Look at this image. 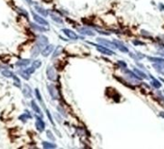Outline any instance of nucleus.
<instances>
[{
	"instance_id": "423d86ee",
	"label": "nucleus",
	"mask_w": 164,
	"mask_h": 149,
	"mask_svg": "<svg viewBox=\"0 0 164 149\" xmlns=\"http://www.w3.org/2000/svg\"><path fill=\"white\" fill-rule=\"evenodd\" d=\"M63 33L65 34L66 36L69 37L70 39L71 40H76V39H78V36H77V34L76 33H74L73 30H71V29H63Z\"/></svg>"
},
{
	"instance_id": "412c9836",
	"label": "nucleus",
	"mask_w": 164,
	"mask_h": 149,
	"mask_svg": "<svg viewBox=\"0 0 164 149\" xmlns=\"http://www.w3.org/2000/svg\"><path fill=\"white\" fill-rule=\"evenodd\" d=\"M31 27L33 28V29H35L37 31H41V32H44V31H45L47 29L44 27H42V26H39V25H36V24H33V23H31Z\"/></svg>"
},
{
	"instance_id": "4468645a",
	"label": "nucleus",
	"mask_w": 164,
	"mask_h": 149,
	"mask_svg": "<svg viewBox=\"0 0 164 149\" xmlns=\"http://www.w3.org/2000/svg\"><path fill=\"white\" fill-rule=\"evenodd\" d=\"M152 66L159 72V73H164V62H159V63H154Z\"/></svg>"
},
{
	"instance_id": "a211bd4d",
	"label": "nucleus",
	"mask_w": 164,
	"mask_h": 149,
	"mask_svg": "<svg viewBox=\"0 0 164 149\" xmlns=\"http://www.w3.org/2000/svg\"><path fill=\"white\" fill-rule=\"evenodd\" d=\"M50 17H51V19H52L54 21L58 22V23H63V19L61 18H59L57 15H54L53 13H50Z\"/></svg>"
},
{
	"instance_id": "473e14b6",
	"label": "nucleus",
	"mask_w": 164,
	"mask_h": 149,
	"mask_svg": "<svg viewBox=\"0 0 164 149\" xmlns=\"http://www.w3.org/2000/svg\"><path fill=\"white\" fill-rule=\"evenodd\" d=\"M27 1L29 2V4H31V3H32V0H27Z\"/></svg>"
},
{
	"instance_id": "0eeeda50",
	"label": "nucleus",
	"mask_w": 164,
	"mask_h": 149,
	"mask_svg": "<svg viewBox=\"0 0 164 149\" xmlns=\"http://www.w3.org/2000/svg\"><path fill=\"white\" fill-rule=\"evenodd\" d=\"M33 15V18H34V21H35L36 22H38L39 24L41 25H48V22L45 21V19L44 18H42V17H40L39 15H37V14L35 13H32Z\"/></svg>"
},
{
	"instance_id": "7ed1b4c3",
	"label": "nucleus",
	"mask_w": 164,
	"mask_h": 149,
	"mask_svg": "<svg viewBox=\"0 0 164 149\" xmlns=\"http://www.w3.org/2000/svg\"><path fill=\"white\" fill-rule=\"evenodd\" d=\"M36 128L39 132H43L45 128V122L43 121L42 117L36 116Z\"/></svg>"
},
{
	"instance_id": "7c9ffc66",
	"label": "nucleus",
	"mask_w": 164,
	"mask_h": 149,
	"mask_svg": "<svg viewBox=\"0 0 164 149\" xmlns=\"http://www.w3.org/2000/svg\"><path fill=\"white\" fill-rule=\"evenodd\" d=\"M119 64H120L121 66H122V67H125V68L126 67V63H125V62H122V61H120V62H119Z\"/></svg>"
},
{
	"instance_id": "4be33fe9",
	"label": "nucleus",
	"mask_w": 164,
	"mask_h": 149,
	"mask_svg": "<svg viewBox=\"0 0 164 149\" xmlns=\"http://www.w3.org/2000/svg\"><path fill=\"white\" fill-rule=\"evenodd\" d=\"M29 118H31V115L29 113H24V114H22V115H21L19 116V119L21 120H22V121H26L27 119H29Z\"/></svg>"
},
{
	"instance_id": "c756f323",
	"label": "nucleus",
	"mask_w": 164,
	"mask_h": 149,
	"mask_svg": "<svg viewBox=\"0 0 164 149\" xmlns=\"http://www.w3.org/2000/svg\"><path fill=\"white\" fill-rule=\"evenodd\" d=\"M47 137H49V139H54V137H53V135H52V133H51L50 131H47Z\"/></svg>"
},
{
	"instance_id": "ddd939ff",
	"label": "nucleus",
	"mask_w": 164,
	"mask_h": 149,
	"mask_svg": "<svg viewBox=\"0 0 164 149\" xmlns=\"http://www.w3.org/2000/svg\"><path fill=\"white\" fill-rule=\"evenodd\" d=\"M30 62H31L30 59H21L16 62V65L18 66V67H25V66H27L28 64H30Z\"/></svg>"
},
{
	"instance_id": "f03ea898",
	"label": "nucleus",
	"mask_w": 164,
	"mask_h": 149,
	"mask_svg": "<svg viewBox=\"0 0 164 149\" xmlns=\"http://www.w3.org/2000/svg\"><path fill=\"white\" fill-rule=\"evenodd\" d=\"M47 79L49 81H55L56 78H57V74H56V72L54 70V68L52 66H48L47 69Z\"/></svg>"
},
{
	"instance_id": "bb28decb",
	"label": "nucleus",
	"mask_w": 164,
	"mask_h": 149,
	"mask_svg": "<svg viewBox=\"0 0 164 149\" xmlns=\"http://www.w3.org/2000/svg\"><path fill=\"white\" fill-rule=\"evenodd\" d=\"M152 85H154V86H155L156 88L161 87V83H160V82H158L156 79H154V81H152Z\"/></svg>"
},
{
	"instance_id": "b1692460",
	"label": "nucleus",
	"mask_w": 164,
	"mask_h": 149,
	"mask_svg": "<svg viewBox=\"0 0 164 149\" xmlns=\"http://www.w3.org/2000/svg\"><path fill=\"white\" fill-rule=\"evenodd\" d=\"M134 72L138 74V76L140 77V78H144V79H146V78H147L146 74H144V73H142V72H141L140 70H138V69H134Z\"/></svg>"
},
{
	"instance_id": "a878e982",
	"label": "nucleus",
	"mask_w": 164,
	"mask_h": 149,
	"mask_svg": "<svg viewBox=\"0 0 164 149\" xmlns=\"http://www.w3.org/2000/svg\"><path fill=\"white\" fill-rule=\"evenodd\" d=\"M41 65H42V62L40 61V60H36V61H34L33 62V67L35 68V69H38V68H40L41 67Z\"/></svg>"
},
{
	"instance_id": "6ab92c4d",
	"label": "nucleus",
	"mask_w": 164,
	"mask_h": 149,
	"mask_svg": "<svg viewBox=\"0 0 164 149\" xmlns=\"http://www.w3.org/2000/svg\"><path fill=\"white\" fill-rule=\"evenodd\" d=\"M2 74H3L4 77H6V78H13L14 77L13 72H11L9 70H3L2 71Z\"/></svg>"
},
{
	"instance_id": "c85d7f7f",
	"label": "nucleus",
	"mask_w": 164,
	"mask_h": 149,
	"mask_svg": "<svg viewBox=\"0 0 164 149\" xmlns=\"http://www.w3.org/2000/svg\"><path fill=\"white\" fill-rule=\"evenodd\" d=\"M61 50H62L61 47H58V48H56V51H55V52H54V54H53V56L56 57L60 52H61Z\"/></svg>"
},
{
	"instance_id": "f3484780",
	"label": "nucleus",
	"mask_w": 164,
	"mask_h": 149,
	"mask_svg": "<svg viewBox=\"0 0 164 149\" xmlns=\"http://www.w3.org/2000/svg\"><path fill=\"white\" fill-rule=\"evenodd\" d=\"M19 74H21V76L24 79H29V78H30V74L28 73L26 70H21V71H19Z\"/></svg>"
},
{
	"instance_id": "2eb2a0df",
	"label": "nucleus",
	"mask_w": 164,
	"mask_h": 149,
	"mask_svg": "<svg viewBox=\"0 0 164 149\" xmlns=\"http://www.w3.org/2000/svg\"><path fill=\"white\" fill-rule=\"evenodd\" d=\"M31 107H32L33 110L35 111L36 113H38V114H40V115L42 116V111H41V108H39V106L37 105V103H36L35 101H32V102H31Z\"/></svg>"
},
{
	"instance_id": "cd10ccee",
	"label": "nucleus",
	"mask_w": 164,
	"mask_h": 149,
	"mask_svg": "<svg viewBox=\"0 0 164 149\" xmlns=\"http://www.w3.org/2000/svg\"><path fill=\"white\" fill-rule=\"evenodd\" d=\"M13 79H14V81H15V85H16V86H21V81H19L16 76H14Z\"/></svg>"
},
{
	"instance_id": "6e6552de",
	"label": "nucleus",
	"mask_w": 164,
	"mask_h": 149,
	"mask_svg": "<svg viewBox=\"0 0 164 149\" xmlns=\"http://www.w3.org/2000/svg\"><path fill=\"white\" fill-rule=\"evenodd\" d=\"M22 94L24 95L25 98H31L32 97V90H31V88L29 85L25 84L23 89H22Z\"/></svg>"
},
{
	"instance_id": "f8f14e48",
	"label": "nucleus",
	"mask_w": 164,
	"mask_h": 149,
	"mask_svg": "<svg viewBox=\"0 0 164 149\" xmlns=\"http://www.w3.org/2000/svg\"><path fill=\"white\" fill-rule=\"evenodd\" d=\"M78 32L79 33H81L83 34V35H87V36H94L95 35V33L93 32L92 30L90 29H88V28H78Z\"/></svg>"
},
{
	"instance_id": "dca6fc26",
	"label": "nucleus",
	"mask_w": 164,
	"mask_h": 149,
	"mask_svg": "<svg viewBox=\"0 0 164 149\" xmlns=\"http://www.w3.org/2000/svg\"><path fill=\"white\" fill-rule=\"evenodd\" d=\"M35 10H36L38 13L41 14L42 16H44V17H47V16L48 15L47 11H45L44 8H42V7H40V6H35Z\"/></svg>"
},
{
	"instance_id": "2f4dec72",
	"label": "nucleus",
	"mask_w": 164,
	"mask_h": 149,
	"mask_svg": "<svg viewBox=\"0 0 164 149\" xmlns=\"http://www.w3.org/2000/svg\"><path fill=\"white\" fill-rule=\"evenodd\" d=\"M160 54H161V55H163L164 56V51H160V52H159Z\"/></svg>"
},
{
	"instance_id": "f257e3e1",
	"label": "nucleus",
	"mask_w": 164,
	"mask_h": 149,
	"mask_svg": "<svg viewBox=\"0 0 164 149\" xmlns=\"http://www.w3.org/2000/svg\"><path fill=\"white\" fill-rule=\"evenodd\" d=\"M47 43H48V39L47 38V37L44 36V35H40V36H38V39H37V44L36 45L43 50H44V48L47 45Z\"/></svg>"
},
{
	"instance_id": "393cba45",
	"label": "nucleus",
	"mask_w": 164,
	"mask_h": 149,
	"mask_svg": "<svg viewBox=\"0 0 164 149\" xmlns=\"http://www.w3.org/2000/svg\"><path fill=\"white\" fill-rule=\"evenodd\" d=\"M35 93H36V96H37V98H38V100H39L40 102L42 103V105L44 106V102H43L42 96H41V94H40V91H39V89H35Z\"/></svg>"
},
{
	"instance_id": "20e7f679",
	"label": "nucleus",
	"mask_w": 164,
	"mask_h": 149,
	"mask_svg": "<svg viewBox=\"0 0 164 149\" xmlns=\"http://www.w3.org/2000/svg\"><path fill=\"white\" fill-rule=\"evenodd\" d=\"M94 46L97 48V50H99V52H102L103 54H107V55H113V54H114L113 51L110 50L109 48H106L105 47H102V46H99V45H96V44H95Z\"/></svg>"
},
{
	"instance_id": "5701e85b",
	"label": "nucleus",
	"mask_w": 164,
	"mask_h": 149,
	"mask_svg": "<svg viewBox=\"0 0 164 149\" xmlns=\"http://www.w3.org/2000/svg\"><path fill=\"white\" fill-rule=\"evenodd\" d=\"M148 59H149V60H151V61L156 62V63L164 62V59H163V58H157V57H148Z\"/></svg>"
},
{
	"instance_id": "aec40b11",
	"label": "nucleus",
	"mask_w": 164,
	"mask_h": 149,
	"mask_svg": "<svg viewBox=\"0 0 164 149\" xmlns=\"http://www.w3.org/2000/svg\"><path fill=\"white\" fill-rule=\"evenodd\" d=\"M43 146H44V148H56V144H54V143L47 142V141H44V142H43Z\"/></svg>"
},
{
	"instance_id": "9b49d317",
	"label": "nucleus",
	"mask_w": 164,
	"mask_h": 149,
	"mask_svg": "<svg viewBox=\"0 0 164 149\" xmlns=\"http://www.w3.org/2000/svg\"><path fill=\"white\" fill-rule=\"evenodd\" d=\"M113 43H114L115 47H116L117 48H119L121 51H123V52H128V48L125 47V46H124L122 43H120L119 41H116V40H115V41H113Z\"/></svg>"
},
{
	"instance_id": "1a4fd4ad",
	"label": "nucleus",
	"mask_w": 164,
	"mask_h": 149,
	"mask_svg": "<svg viewBox=\"0 0 164 149\" xmlns=\"http://www.w3.org/2000/svg\"><path fill=\"white\" fill-rule=\"evenodd\" d=\"M97 41L100 43L102 45H104L106 46V47H108V48H115L116 47H115V45H114V43L113 42H109L107 41V40H105V39H102V38H97Z\"/></svg>"
},
{
	"instance_id": "9d476101",
	"label": "nucleus",
	"mask_w": 164,
	"mask_h": 149,
	"mask_svg": "<svg viewBox=\"0 0 164 149\" xmlns=\"http://www.w3.org/2000/svg\"><path fill=\"white\" fill-rule=\"evenodd\" d=\"M54 50V47L52 45H48V46H45L44 48V50H42V54L44 56H48L49 54L52 52V50Z\"/></svg>"
},
{
	"instance_id": "39448f33",
	"label": "nucleus",
	"mask_w": 164,
	"mask_h": 149,
	"mask_svg": "<svg viewBox=\"0 0 164 149\" xmlns=\"http://www.w3.org/2000/svg\"><path fill=\"white\" fill-rule=\"evenodd\" d=\"M47 89H48V91H49V94H50L51 98H52L53 100H57V99H58V93H57L55 85H53V84L47 85Z\"/></svg>"
}]
</instances>
